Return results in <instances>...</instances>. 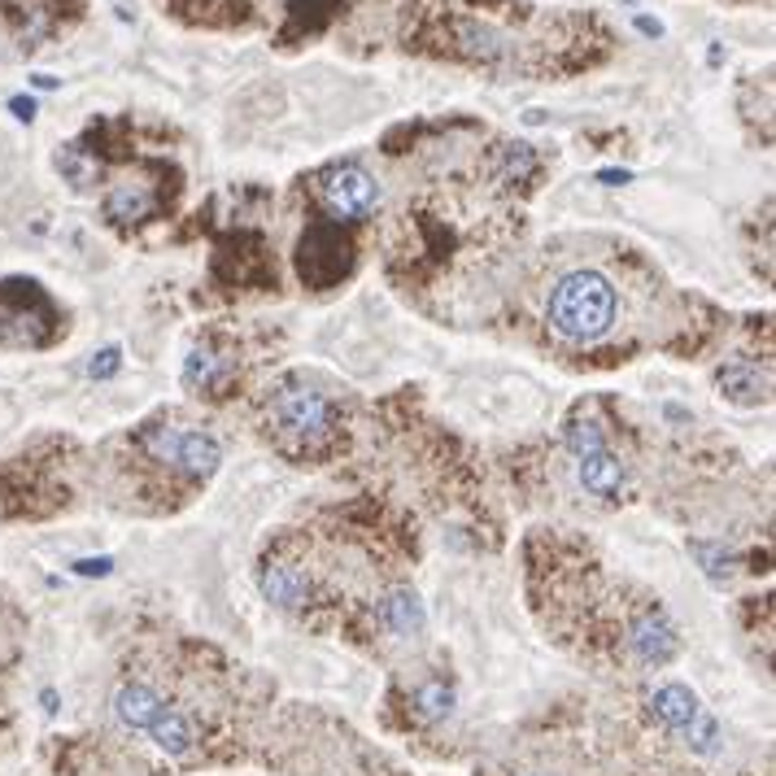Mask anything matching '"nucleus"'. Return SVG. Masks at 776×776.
I'll return each mask as SVG.
<instances>
[{
	"mask_svg": "<svg viewBox=\"0 0 776 776\" xmlns=\"http://www.w3.org/2000/svg\"><path fill=\"white\" fill-rule=\"evenodd\" d=\"M629 651L646 667H664L676 659L680 637H676L671 620H667L659 606H646V611L633 615V624H629Z\"/></svg>",
	"mask_w": 776,
	"mask_h": 776,
	"instance_id": "39448f33",
	"label": "nucleus"
},
{
	"mask_svg": "<svg viewBox=\"0 0 776 776\" xmlns=\"http://www.w3.org/2000/svg\"><path fill=\"white\" fill-rule=\"evenodd\" d=\"M598 179H602V184H624V179H629V171H602Z\"/></svg>",
	"mask_w": 776,
	"mask_h": 776,
	"instance_id": "412c9836",
	"label": "nucleus"
},
{
	"mask_svg": "<svg viewBox=\"0 0 776 776\" xmlns=\"http://www.w3.org/2000/svg\"><path fill=\"white\" fill-rule=\"evenodd\" d=\"M380 620H384V629H393L397 637H419V633H424V606H419V598H415L411 589L384 593Z\"/></svg>",
	"mask_w": 776,
	"mask_h": 776,
	"instance_id": "ddd939ff",
	"label": "nucleus"
},
{
	"mask_svg": "<svg viewBox=\"0 0 776 776\" xmlns=\"http://www.w3.org/2000/svg\"><path fill=\"white\" fill-rule=\"evenodd\" d=\"M411 707H415V715H419L424 724H441L445 715L453 711V685H449L445 676H428V680L415 689Z\"/></svg>",
	"mask_w": 776,
	"mask_h": 776,
	"instance_id": "2eb2a0df",
	"label": "nucleus"
},
{
	"mask_svg": "<svg viewBox=\"0 0 776 776\" xmlns=\"http://www.w3.org/2000/svg\"><path fill=\"white\" fill-rule=\"evenodd\" d=\"M113 711H118V720H122L131 733H149V724L166 711V702H162L149 685H122V689L113 693Z\"/></svg>",
	"mask_w": 776,
	"mask_h": 776,
	"instance_id": "9d476101",
	"label": "nucleus"
},
{
	"mask_svg": "<svg viewBox=\"0 0 776 776\" xmlns=\"http://www.w3.org/2000/svg\"><path fill=\"white\" fill-rule=\"evenodd\" d=\"M533 776H542V773H533Z\"/></svg>",
	"mask_w": 776,
	"mask_h": 776,
	"instance_id": "b1692460",
	"label": "nucleus"
},
{
	"mask_svg": "<svg viewBox=\"0 0 776 776\" xmlns=\"http://www.w3.org/2000/svg\"><path fill=\"white\" fill-rule=\"evenodd\" d=\"M13 110H18V118H31V113H35V106H31V101H22V97H18V101H13Z\"/></svg>",
	"mask_w": 776,
	"mask_h": 776,
	"instance_id": "4be33fe9",
	"label": "nucleus"
},
{
	"mask_svg": "<svg viewBox=\"0 0 776 776\" xmlns=\"http://www.w3.org/2000/svg\"><path fill=\"white\" fill-rule=\"evenodd\" d=\"M655 715L664 720L667 729H676V733H685L698 715H702V702H698V693L689 689V685H680V680H671V685H659L655 689Z\"/></svg>",
	"mask_w": 776,
	"mask_h": 776,
	"instance_id": "9b49d317",
	"label": "nucleus"
},
{
	"mask_svg": "<svg viewBox=\"0 0 776 776\" xmlns=\"http://www.w3.org/2000/svg\"><path fill=\"white\" fill-rule=\"evenodd\" d=\"M693 555H698L702 571H707L711 580H729V571H733V550H724V546H707V542H693Z\"/></svg>",
	"mask_w": 776,
	"mask_h": 776,
	"instance_id": "a211bd4d",
	"label": "nucleus"
},
{
	"mask_svg": "<svg viewBox=\"0 0 776 776\" xmlns=\"http://www.w3.org/2000/svg\"><path fill=\"white\" fill-rule=\"evenodd\" d=\"M106 215L113 222H140L153 215V188L140 179H118L106 193Z\"/></svg>",
	"mask_w": 776,
	"mask_h": 776,
	"instance_id": "f8f14e48",
	"label": "nucleus"
},
{
	"mask_svg": "<svg viewBox=\"0 0 776 776\" xmlns=\"http://www.w3.org/2000/svg\"><path fill=\"white\" fill-rule=\"evenodd\" d=\"M715 384H720V393H724L729 402H737V406H759V402H768L773 375H768V367H759V362H751V358H733V362H724V367L715 371Z\"/></svg>",
	"mask_w": 776,
	"mask_h": 776,
	"instance_id": "6e6552de",
	"label": "nucleus"
},
{
	"mask_svg": "<svg viewBox=\"0 0 776 776\" xmlns=\"http://www.w3.org/2000/svg\"><path fill=\"white\" fill-rule=\"evenodd\" d=\"M144 449L157 462H171V467H179L188 476H210L222 462V445L206 428H193V424H153V428H144Z\"/></svg>",
	"mask_w": 776,
	"mask_h": 776,
	"instance_id": "7ed1b4c3",
	"label": "nucleus"
},
{
	"mask_svg": "<svg viewBox=\"0 0 776 776\" xmlns=\"http://www.w3.org/2000/svg\"><path fill=\"white\" fill-rule=\"evenodd\" d=\"M615 284L602 271H571L546 297V324L571 345H593L615 328Z\"/></svg>",
	"mask_w": 776,
	"mask_h": 776,
	"instance_id": "f257e3e1",
	"label": "nucleus"
},
{
	"mask_svg": "<svg viewBox=\"0 0 776 776\" xmlns=\"http://www.w3.org/2000/svg\"><path fill=\"white\" fill-rule=\"evenodd\" d=\"M258 584H262V598L266 602H275L280 611H302L306 602H310V576L297 567V562H288V558H271L262 571H258Z\"/></svg>",
	"mask_w": 776,
	"mask_h": 776,
	"instance_id": "0eeeda50",
	"label": "nucleus"
},
{
	"mask_svg": "<svg viewBox=\"0 0 776 776\" xmlns=\"http://www.w3.org/2000/svg\"><path fill=\"white\" fill-rule=\"evenodd\" d=\"M319 201H324V210H328L332 219L358 222L380 206V184H375V175H367L362 166H332V171L319 179Z\"/></svg>",
	"mask_w": 776,
	"mask_h": 776,
	"instance_id": "20e7f679",
	"label": "nucleus"
},
{
	"mask_svg": "<svg viewBox=\"0 0 776 776\" xmlns=\"http://www.w3.org/2000/svg\"><path fill=\"white\" fill-rule=\"evenodd\" d=\"M680 737H685V742H689V751H698V755H715V751H720V724H715L707 711H702V715H698V720H693Z\"/></svg>",
	"mask_w": 776,
	"mask_h": 776,
	"instance_id": "f3484780",
	"label": "nucleus"
},
{
	"mask_svg": "<svg viewBox=\"0 0 776 776\" xmlns=\"http://www.w3.org/2000/svg\"><path fill=\"white\" fill-rule=\"evenodd\" d=\"M576 480L584 484V493H593V498H602V502H620L624 489H629L624 462H620L611 449H598V453L576 458Z\"/></svg>",
	"mask_w": 776,
	"mask_h": 776,
	"instance_id": "1a4fd4ad",
	"label": "nucleus"
},
{
	"mask_svg": "<svg viewBox=\"0 0 776 776\" xmlns=\"http://www.w3.org/2000/svg\"><path fill=\"white\" fill-rule=\"evenodd\" d=\"M113 371H118V349H101V353L92 358V367H88L92 380H106V375H113Z\"/></svg>",
	"mask_w": 776,
	"mask_h": 776,
	"instance_id": "6ab92c4d",
	"label": "nucleus"
},
{
	"mask_svg": "<svg viewBox=\"0 0 776 776\" xmlns=\"http://www.w3.org/2000/svg\"><path fill=\"white\" fill-rule=\"evenodd\" d=\"M231 371H236V358H231V349H222L219 340H197L193 349H188V358H184V384L193 389V393H219L222 384L231 380Z\"/></svg>",
	"mask_w": 776,
	"mask_h": 776,
	"instance_id": "423d86ee",
	"label": "nucleus"
},
{
	"mask_svg": "<svg viewBox=\"0 0 776 776\" xmlns=\"http://www.w3.org/2000/svg\"><path fill=\"white\" fill-rule=\"evenodd\" d=\"M537 171V157L528 144H506L502 149V166H498V184H524Z\"/></svg>",
	"mask_w": 776,
	"mask_h": 776,
	"instance_id": "dca6fc26",
	"label": "nucleus"
},
{
	"mask_svg": "<svg viewBox=\"0 0 776 776\" xmlns=\"http://www.w3.org/2000/svg\"><path fill=\"white\" fill-rule=\"evenodd\" d=\"M149 737H153L166 755H175V759H184V755L193 751V742H197V737H193V724H188L179 711H171V707L149 724Z\"/></svg>",
	"mask_w": 776,
	"mask_h": 776,
	"instance_id": "4468645a",
	"label": "nucleus"
},
{
	"mask_svg": "<svg viewBox=\"0 0 776 776\" xmlns=\"http://www.w3.org/2000/svg\"><path fill=\"white\" fill-rule=\"evenodd\" d=\"M637 26H642L646 35H659V22H651V18H637Z\"/></svg>",
	"mask_w": 776,
	"mask_h": 776,
	"instance_id": "5701e85b",
	"label": "nucleus"
},
{
	"mask_svg": "<svg viewBox=\"0 0 776 776\" xmlns=\"http://www.w3.org/2000/svg\"><path fill=\"white\" fill-rule=\"evenodd\" d=\"M275 428L284 441H297L302 449H315V445L332 441L336 428H340V415H336V402L328 393H319L315 384H284L275 393Z\"/></svg>",
	"mask_w": 776,
	"mask_h": 776,
	"instance_id": "f03ea898",
	"label": "nucleus"
},
{
	"mask_svg": "<svg viewBox=\"0 0 776 776\" xmlns=\"http://www.w3.org/2000/svg\"><path fill=\"white\" fill-rule=\"evenodd\" d=\"M110 567H113L110 558H84V562H75V571H79V576H106Z\"/></svg>",
	"mask_w": 776,
	"mask_h": 776,
	"instance_id": "aec40b11",
	"label": "nucleus"
}]
</instances>
